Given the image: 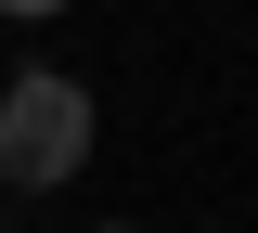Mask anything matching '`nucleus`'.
Segmentation results:
<instances>
[{
	"label": "nucleus",
	"mask_w": 258,
	"mask_h": 233,
	"mask_svg": "<svg viewBox=\"0 0 258 233\" xmlns=\"http://www.w3.org/2000/svg\"><path fill=\"white\" fill-rule=\"evenodd\" d=\"M91 168V91L64 65H26L0 91V195H64Z\"/></svg>",
	"instance_id": "f257e3e1"
},
{
	"label": "nucleus",
	"mask_w": 258,
	"mask_h": 233,
	"mask_svg": "<svg viewBox=\"0 0 258 233\" xmlns=\"http://www.w3.org/2000/svg\"><path fill=\"white\" fill-rule=\"evenodd\" d=\"M0 13H13V26H39V13H64V0H0Z\"/></svg>",
	"instance_id": "f03ea898"
},
{
	"label": "nucleus",
	"mask_w": 258,
	"mask_h": 233,
	"mask_svg": "<svg viewBox=\"0 0 258 233\" xmlns=\"http://www.w3.org/2000/svg\"><path fill=\"white\" fill-rule=\"evenodd\" d=\"M91 233H129V220H91Z\"/></svg>",
	"instance_id": "7ed1b4c3"
}]
</instances>
